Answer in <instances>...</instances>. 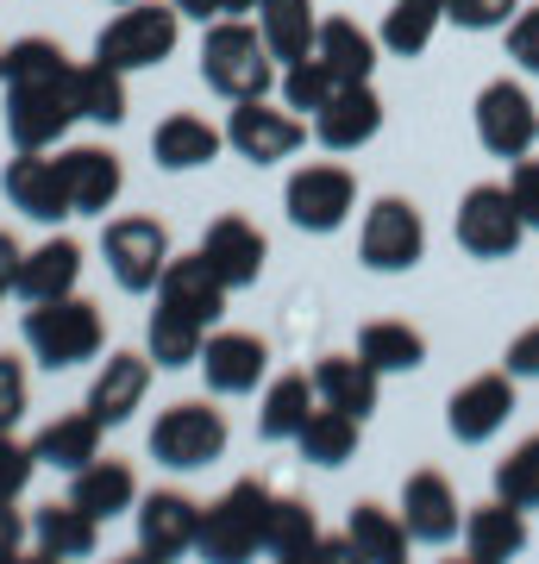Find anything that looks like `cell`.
Segmentation results:
<instances>
[{"label":"cell","instance_id":"cell-19","mask_svg":"<svg viewBox=\"0 0 539 564\" xmlns=\"http://www.w3.org/2000/svg\"><path fill=\"white\" fill-rule=\"evenodd\" d=\"M195 251L214 263V276H220L226 289H251V282L263 276V263H270V239H263L245 214H220V220L201 232Z\"/></svg>","mask_w":539,"mask_h":564},{"label":"cell","instance_id":"cell-4","mask_svg":"<svg viewBox=\"0 0 539 564\" xmlns=\"http://www.w3.org/2000/svg\"><path fill=\"white\" fill-rule=\"evenodd\" d=\"M270 508H277L270 484H258V477H239V484L226 489L214 508H201V540H195V552H201L207 564H239V558H251V552H263Z\"/></svg>","mask_w":539,"mask_h":564},{"label":"cell","instance_id":"cell-16","mask_svg":"<svg viewBox=\"0 0 539 564\" xmlns=\"http://www.w3.org/2000/svg\"><path fill=\"white\" fill-rule=\"evenodd\" d=\"M139 552L144 558H182V552H195L201 540V502L195 496H182V489H151L139 496Z\"/></svg>","mask_w":539,"mask_h":564},{"label":"cell","instance_id":"cell-38","mask_svg":"<svg viewBox=\"0 0 539 564\" xmlns=\"http://www.w3.org/2000/svg\"><path fill=\"white\" fill-rule=\"evenodd\" d=\"M76 113L95 126H120L126 120V69H114V63H76Z\"/></svg>","mask_w":539,"mask_h":564},{"label":"cell","instance_id":"cell-39","mask_svg":"<svg viewBox=\"0 0 539 564\" xmlns=\"http://www.w3.org/2000/svg\"><path fill=\"white\" fill-rule=\"evenodd\" d=\"M263 552H270V558H308V552H320L314 508L295 502V496H277V508H270V533H263Z\"/></svg>","mask_w":539,"mask_h":564},{"label":"cell","instance_id":"cell-13","mask_svg":"<svg viewBox=\"0 0 539 564\" xmlns=\"http://www.w3.org/2000/svg\"><path fill=\"white\" fill-rule=\"evenodd\" d=\"M515 402H520V377L483 370V377H471V383H459L445 395V433L459 445H489L502 426H508Z\"/></svg>","mask_w":539,"mask_h":564},{"label":"cell","instance_id":"cell-46","mask_svg":"<svg viewBox=\"0 0 539 564\" xmlns=\"http://www.w3.org/2000/svg\"><path fill=\"white\" fill-rule=\"evenodd\" d=\"M508 195H515L527 232H539V158H533V151H527V158H515V170H508Z\"/></svg>","mask_w":539,"mask_h":564},{"label":"cell","instance_id":"cell-10","mask_svg":"<svg viewBox=\"0 0 539 564\" xmlns=\"http://www.w3.org/2000/svg\"><path fill=\"white\" fill-rule=\"evenodd\" d=\"M358 258L377 276H401V270H414L427 258V220H420V207L408 195H377L370 202V214L358 226Z\"/></svg>","mask_w":539,"mask_h":564},{"label":"cell","instance_id":"cell-30","mask_svg":"<svg viewBox=\"0 0 539 564\" xmlns=\"http://www.w3.org/2000/svg\"><path fill=\"white\" fill-rule=\"evenodd\" d=\"M358 433H364L358 414L320 402L314 414H308V426L295 433V452H301V464H314V470H339V464L358 458Z\"/></svg>","mask_w":539,"mask_h":564},{"label":"cell","instance_id":"cell-35","mask_svg":"<svg viewBox=\"0 0 539 564\" xmlns=\"http://www.w3.org/2000/svg\"><path fill=\"white\" fill-rule=\"evenodd\" d=\"M358 358H370L382 377H414L427 364V333L408 321H370L358 333Z\"/></svg>","mask_w":539,"mask_h":564},{"label":"cell","instance_id":"cell-18","mask_svg":"<svg viewBox=\"0 0 539 564\" xmlns=\"http://www.w3.org/2000/svg\"><path fill=\"white\" fill-rule=\"evenodd\" d=\"M151 370H158L151 351H107V364L95 370L82 408H88L100 426H126L144 408V395H151Z\"/></svg>","mask_w":539,"mask_h":564},{"label":"cell","instance_id":"cell-11","mask_svg":"<svg viewBox=\"0 0 539 564\" xmlns=\"http://www.w3.org/2000/svg\"><path fill=\"white\" fill-rule=\"evenodd\" d=\"M452 232H459V251H471L477 263H502V258H515V251H520L527 220H520L508 182H477V188L459 202Z\"/></svg>","mask_w":539,"mask_h":564},{"label":"cell","instance_id":"cell-12","mask_svg":"<svg viewBox=\"0 0 539 564\" xmlns=\"http://www.w3.org/2000/svg\"><path fill=\"white\" fill-rule=\"evenodd\" d=\"M301 144H308V126H301V113L289 101H270V95H258V101H233V113H226V151H239L245 163H282L295 158Z\"/></svg>","mask_w":539,"mask_h":564},{"label":"cell","instance_id":"cell-26","mask_svg":"<svg viewBox=\"0 0 539 564\" xmlns=\"http://www.w3.org/2000/svg\"><path fill=\"white\" fill-rule=\"evenodd\" d=\"M76 282H82V245L69 239V232H57V239H44L39 251H25L20 276H13V295L32 307V302L76 295Z\"/></svg>","mask_w":539,"mask_h":564},{"label":"cell","instance_id":"cell-45","mask_svg":"<svg viewBox=\"0 0 539 564\" xmlns=\"http://www.w3.org/2000/svg\"><path fill=\"white\" fill-rule=\"evenodd\" d=\"M508 63L539 76V7H520L515 20H508Z\"/></svg>","mask_w":539,"mask_h":564},{"label":"cell","instance_id":"cell-52","mask_svg":"<svg viewBox=\"0 0 539 564\" xmlns=\"http://www.w3.org/2000/svg\"><path fill=\"white\" fill-rule=\"evenodd\" d=\"M0 82H7V51H0Z\"/></svg>","mask_w":539,"mask_h":564},{"label":"cell","instance_id":"cell-6","mask_svg":"<svg viewBox=\"0 0 539 564\" xmlns=\"http://www.w3.org/2000/svg\"><path fill=\"white\" fill-rule=\"evenodd\" d=\"M226 440L233 433H226V414L214 402H170L144 433L163 470H207V464L226 458Z\"/></svg>","mask_w":539,"mask_h":564},{"label":"cell","instance_id":"cell-33","mask_svg":"<svg viewBox=\"0 0 539 564\" xmlns=\"http://www.w3.org/2000/svg\"><path fill=\"white\" fill-rule=\"evenodd\" d=\"M32 545H39L44 558H88L100 545V521L82 514L76 502H51L32 514Z\"/></svg>","mask_w":539,"mask_h":564},{"label":"cell","instance_id":"cell-49","mask_svg":"<svg viewBox=\"0 0 539 564\" xmlns=\"http://www.w3.org/2000/svg\"><path fill=\"white\" fill-rule=\"evenodd\" d=\"M20 263H25L20 239H13V232H0V295L13 289V276H20Z\"/></svg>","mask_w":539,"mask_h":564},{"label":"cell","instance_id":"cell-44","mask_svg":"<svg viewBox=\"0 0 539 564\" xmlns=\"http://www.w3.org/2000/svg\"><path fill=\"white\" fill-rule=\"evenodd\" d=\"M32 408V383H25V364L0 351V426H20Z\"/></svg>","mask_w":539,"mask_h":564},{"label":"cell","instance_id":"cell-42","mask_svg":"<svg viewBox=\"0 0 539 564\" xmlns=\"http://www.w3.org/2000/svg\"><path fill=\"white\" fill-rule=\"evenodd\" d=\"M527 0H445V25H459V32H508Z\"/></svg>","mask_w":539,"mask_h":564},{"label":"cell","instance_id":"cell-48","mask_svg":"<svg viewBox=\"0 0 539 564\" xmlns=\"http://www.w3.org/2000/svg\"><path fill=\"white\" fill-rule=\"evenodd\" d=\"M13 502H20V496H7V489H0V564H7V558H20L25 533H32V527H25V514H20Z\"/></svg>","mask_w":539,"mask_h":564},{"label":"cell","instance_id":"cell-40","mask_svg":"<svg viewBox=\"0 0 539 564\" xmlns=\"http://www.w3.org/2000/svg\"><path fill=\"white\" fill-rule=\"evenodd\" d=\"M277 95H282L289 107H295V113H320V107H326L333 95H339V76H333V69H326V63H320L314 51H308V57L282 63Z\"/></svg>","mask_w":539,"mask_h":564},{"label":"cell","instance_id":"cell-2","mask_svg":"<svg viewBox=\"0 0 539 564\" xmlns=\"http://www.w3.org/2000/svg\"><path fill=\"white\" fill-rule=\"evenodd\" d=\"M277 76H282V63L263 44L258 25H245L239 13H226V20L207 25V39H201V82L220 101H258V95L277 88Z\"/></svg>","mask_w":539,"mask_h":564},{"label":"cell","instance_id":"cell-5","mask_svg":"<svg viewBox=\"0 0 539 564\" xmlns=\"http://www.w3.org/2000/svg\"><path fill=\"white\" fill-rule=\"evenodd\" d=\"M182 39V13L170 7V0H132V7H120L114 20L100 25L95 39V57L114 63V69H158L170 51H176Z\"/></svg>","mask_w":539,"mask_h":564},{"label":"cell","instance_id":"cell-29","mask_svg":"<svg viewBox=\"0 0 539 564\" xmlns=\"http://www.w3.org/2000/svg\"><path fill=\"white\" fill-rule=\"evenodd\" d=\"M377 51H382V39H370V32H364L358 20H345V13L320 20V32H314V57L339 82H370L377 76Z\"/></svg>","mask_w":539,"mask_h":564},{"label":"cell","instance_id":"cell-34","mask_svg":"<svg viewBox=\"0 0 539 564\" xmlns=\"http://www.w3.org/2000/svg\"><path fill=\"white\" fill-rule=\"evenodd\" d=\"M251 13H258V32H263V44L277 51V63H295V57L314 51V32H320L314 0H258Z\"/></svg>","mask_w":539,"mask_h":564},{"label":"cell","instance_id":"cell-25","mask_svg":"<svg viewBox=\"0 0 539 564\" xmlns=\"http://www.w3.org/2000/svg\"><path fill=\"white\" fill-rule=\"evenodd\" d=\"M69 502L82 514H95V521H120L139 508V477H132V464L126 458H95L69 470Z\"/></svg>","mask_w":539,"mask_h":564},{"label":"cell","instance_id":"cell-31","mask_svg":"<svg viewBox=\"0 0 539 564\" xmlns=\"http://www.w3.org/2000/svg\"><path fill=\"white\" fill-rule=\"evenodd\" d=\"M320 408V395H314V377L308 370H289V377H270L263 383V402H258V433L270 445H282V440H295L301 426H308V414Z\"/></svg>","mask_w":539,"mask_h":564},{"label":"cell","instance_id":"cell-27","mask_svg":"<svg viewBox=\"0 0 539 564\" xmlns=\"http://www.w3.org/2000/svg\"><path fill=\"white\" fill-rule=\"evenodd\" d=\"M226 151V132L207 126L201 113H163L158 132H151V158L158 170H207V163Z\"/></svg>","mask_w":539,"mask_h":564},{"label":"cell","instance_id":"cell-50","mask_svg":"<svg viewBox=\"0 0 539 564\" xmlns=\"http://www.w3.org/2000/svg\"><path fill=\"white\" fill-rule=\"evenodd\" d=\"M170 7H176L182 20H201V25L226 20V7H220V0H170Z\"/></svg>","mask_w":539,"mask_h":564},{"label":"cell","instance_id":"cell-20","mask_svg":"<svg viewBox=\"0 0 539 564\" xmlns=\"http://www.w3.org/2000/svg\"><path fill=\"white\" fill-rule=\"evenodd\" d=\"M226 289L220 276H214V263L201 258V251H188V258H170L158 276V307H176V314H188L195 326H207L214 333V321L226 314Z\"/></svg>","mask_w":539,"mask_h":564},{"label":"cell","instance_id":"cell-22","mask_svg":"<svg viewBox=\"0 0 539 564\" xmlns=\"http://www.w3.org/2000/svg\"><path fill=\"white\" fill-rule=\"evenodd\" d=\"M308 377H314L320 402L345 408V414H358V421H370V414H377V402H382V370L370 358H358V351H326Z\"/></svg>","mask_w":539,"mask_h":564},{"label":"cell","instance_id":"cell-7","mask_svg":"<svg viewBox=\"0 0 539 564\" xmlns=\"http://www.w3.org/2000/svg\"><path fill=\"white\" fill-rule=\"evenodd\" d=\"M471 126H477V144L489 158H502V163L527 158L539 144V107L527 95V82H515V76L483 82L477 101H471Z\"/></svg>","mask_w":539,"mask_h":564},{"label":"cell","instance_id":"cell-21","mask_svg":"<svg viewBox=\"0 0 539 564\" xmlns=\"http://www.w3.org/2000/svg\"><path fill=\"white\" fill-rule=\"evenodd\" d=\"M382 132V95L370 82H339V95L314 113V139L326 151H364Z\"/></svg>","mask_w":539,"mask_h":564},{"label":"cell","instance_id":"cell-41","mask_svg":"<svg viewBox=\"0 0 539 564\" xmlns=\"http://www.w3.org/2000/svg\"><path fill=\"white\" fill-rule=\"evenodd\" d=\"M496 496L515 502V508H527V514L539 508V433H527V440L496 464Z\"/></svg>","mask_w":539,"mask_h":564},{"label":"cell","instance_id":"cell-9","mask_svg":"<svg viewBox=\"0 0 539 564\" xmlns=\"http://www.w3.org/2000/svg\"><path fill=\"white\" fill-rule=\"evenodd\" d=\"M100 258L114 270L126 295H158V276L163 263L176 258L170 251V226L151 220V214H120V220L100 226Z\"/></svg>","mask_w":539,"mask_h":564},{"label":"cell","instance_id":"cell-14","mask_svg":"<svg viewBox=\"0 0 539 564\" xmlns=\"http://www.w3.org/2000/svg\"><path fill=\"white\" fill-rule=\"evenodd\" d=\"M0 195H7L13 214H25V220H39V226H57L76 214L63 158H51V151H13L7 176H0Z\"/></svg>","mask_w":539,"mask_h":564},{"label":"cell","instance_id":"cell-17","mask_svg":"<svg viewBox=\"0 0 539 564\" xmlns=\"http://www.w3.org/2000/svg\"><path fill=\"white\" fill-rule=\"evenodd\" d=\"M195 370L214 395H258V383L270 377V345L258 333H207Z\"/></svg>","mask_w":539,"mask_h":564},{"label":"cell","instance_id":"cell-1","mask_svg":"<svg viewBox=\"0 0 539 564\" xmlns=\"http://www.w3.org/2000/svg\"><path fill=\"white\" fill-rule=\"evenodd\" d=\"M76 120V63L51 39L7 44V139H13V151H57Z\"/></svg>","mask_w":539,"mask_h":564},{"label":"cell","instance_id":"cell-23","mask_svg":"<svg viewBox=\"0 0 539 564\" xmlns=\"http://www.w3.org/2000/svg\"><path fill=\"white\" fill-rule=\"evenodd\" d=\"M527 508H515V502H502V496H489V502H477V508H464V552L477 564H508V558H520L527 552Z\"/></svg>","mask_w":539,"mask_h":564},{"label":"cell","instance_id":"cell-28","mask_svg":"<svg viewBox=\"0 0 539 564\" xmlns=\"http://www.w3.org/2000/svg\"><path fill=\"white\" fill-rule=\"evenodd\" d=\"M345 545H352V558H370V564H401L408 558V521H401V508H382V502H358L345 514Z\"/></svg>","mask_w":539,"mask_h":564},{"label":"cell","instance_id":"cell-3","mask_svg":"<svg viewBox=\"0 0 539 564\" xmlns=\"http://www.w3.org/2000/svg\"><path fill=\"white\" fill-rule=\"evenodd\" d=\"M20 339L32 351V364L44 370H76V364H95L100 345H107V321H100L95 302L82 295H57V302H32L20 321Z\"/></svg>","mask_w":539,"mask_h":564},{"label":"cell","instance_id":"cell-36","mask_svg":"<svg viewBox=\"0 0 539 564\" xmlns=\"http://www.w3.org/2000/svg\"><path fill=\"white\" fill-rule=\"evenodd\" d=\"M440 25H445V0H389L377 39L389 57H420L427 44L440 39Z\"/></svg>","mask_w":539,"mask_h":564},{"label":"cell","instance_id":"cell-24","mask_svg":"<svg viewBox=\"0 0 539 564\" xmlns=\"http://www.w3.org/2000/svg\"><path fill=\"white\" fill-rule=\"evenodd\" d=\"M63 176H69L76 214H95V220L114 214V202H120V188H126V170L107 144H69L63 151Z\"/></svg>","mask_w":539,"mask_h":564},{"label":"cell","instance_id":"cell-37","mask_svg":"<svg viewBox=\"0 0 539 564\" xmlns=\"http://www.w3.org/2000/svg\"><path fill=\"white\" fill-rule=\"evenodd\" d=\"M201 345H207V326H195L188 314H176V307H158V314L144 321V351H151L158 370H195Z\"/></svg>","mask_w":539,"mask_h":564},{"label":"cell","instance_id":"cell-43","mask_svg":"<svg viewBox=\"0 0 539 564\" xmlns=\"http://www.w3.org/2000/svg\"><path fill=\"white\" fill-rule=\"evenodd\" d=\"M32 477H39V452L13 440V426H0V489H7V496H20Z\"/></svg>","mask_w":539,"mask_h":564},{"label":"cell","instance_id":"cell-15","mask_svg":"<svg viewBox=\"0 0 539 564\" xmlns=\"http://www.w3.org/2000/svg\"><path fill=\"white\" fill-rule=\"evenodd\" d=\"M401 521L414 533V545H452L464 540V508H459V489L445 484V470H414L401 484Z\"/></svg>","mask_w":539,"mask_h":564},{"label":"cell","instance_id":"cell-53","mask_svg":"<svg viewBox=\"0 0 539 564\" xmlns=\"http://www.w3.org/2000/svg\"><path fill=\"white\" fill-rule=\"evenodd\" d=\"M114 7H132V0H114Z\"/></svg>","mask_w":539,"mask_h":564},{"label":"cell","instance_id":"cell-32","mask_svg":"<svg viewBox=\"0 0 539 564\" xmlns=\"http://www.w3.org/2000/svg\"><path fill=\"white\" fill-rule=\"evenodd\" d=\"M100 433H107V426H100L88 408H76V414L44 421L39 440H32V452H39V464H51V470H82V464L100 458Z\"/></svg>","mask_w":539,"mask_h":564},{"label":"cell","instance_id":"cell-8","mask_svg":"<svg viewBox=\"0 0 539 564\" xmlns=\"http://www.w3.org/2000/svg\"><path fill=\"white\" fill-rule=\"evenodd\" d=\"M352 207H358V176L345 170V163H301L295 176L282 182V214L295 232H339L352 220Z\"/></svg>","mask_w":539,"mask_h":564},{"label":"cell","instance_id":"cell-51","mask_svg":"<svg viewBox=\"0 0 539 564\" xmlns=\"http://www.w3.org/2000/svg\"><path fill=\"white\" fill-rule=\"evenodd\" d=\"M226 13H251V7H258V0H220Z\"/></svg>","mask_w":539,"mask_h":564},{"label":"cell","instance_id":"cell-47","mask_svg":"<svg viewBox=\"0 0 539 564\" xmlns=\"http://www.w3.org/2000/svg\"><path fill=\"white\" fill-rule=\"evenodd\" d=\"M502 370H508V377H520V383H533V377H539V321L527 326V333H515V339H508Z\"/></svg>","mask_w":539,"mask_h":564}]
</instances>
